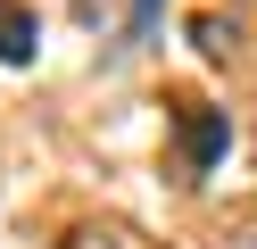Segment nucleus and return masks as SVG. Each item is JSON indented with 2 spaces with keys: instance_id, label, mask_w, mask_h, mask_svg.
<instances>
[{
  "instance_id": "obj_1",
  "label": "nucleus",
  "mask_w": 257,
  "mask_h": 249,
  "mask_svg": "<svg viewBox=\"0 0 257 249\" xmlns=\"http://www.w3.org/2000/svg\"><path fill=\"white\" fill-rule=\"evenodd\" d=\"M174 141H183V175H207L232 149V116L207 108V100H174Z\"/></svg>"
},
{
  "instance_id": "obj_2",
  "label": "nucleus",
  "mask_w": 257,
  "mask_h": 249,
  "mask_svg": "<svg viewBox=\"0 0 257 249\" xmlns=\"http://www.w3.org/2000/svg\"><path fill=\"white\" fill-rule=\"evenodd\" d=\"M34 50H42L34 9H25V0H0V58H9V66H34Z\"/></svg>"
},
{
  "instance_id": "obj_3",
  "label": "nucleus",
  "mask_w": 257,
  "mask_h": 249,
  "mask_svg": "<svg viewBox=\"0 0 257 249\" xmlns=\"http://www.w3.org/2000/svg\"><path fill=\"white\" fill-rule=\"evenodd\" d=\"M191 42H199V58H224L232 33H224V17H191Z\"/></svg>"
},
{
  "instance_id": "obj_4",
  "label": "nucleus",
  "mask_w": 257,
  "mask_h": 249,
  "mask_svg": "<svg viewBox=\"0 0 257 249\" xmlns=\"http://www.w3.org/2000/svg\"><path fill=\"white\" fill-rule=\"evenodd\" d=\"M158 9H166V0H133V33H150V25H158Z\"/></svg>"
}]
</instances>
